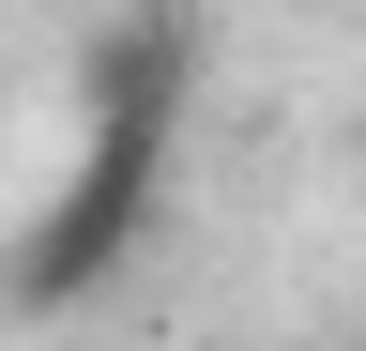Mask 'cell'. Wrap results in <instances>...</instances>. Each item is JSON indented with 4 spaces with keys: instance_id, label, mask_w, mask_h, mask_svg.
I'll return each instance as SVG.
<instances>
[{
    "instance_id": "cell-1",
    "label": "cell",
    "mask_w": 366,
    "mask_h": 351,
    "mask_svg": "<svg viewBox=\"0 0 366 351\" xmlns=\"http://www.w3.org/2000/svg\"><path fill=\"white\" fill-rule=\"evenodd\" d=\"M168 153H183L168 122H92V138H76V168H61V199H31L16 259H0V305H16V321H61V305H92L137 244H153V214H168Z\"/></svg>"
},
{
    "instance_id": "cell-2",
    "label": "cell",
    "mask_w": 366,
    "mask_h": 351,
    "mask_svg": "<svg viewBox=\"0 0 366 351\" xmlns=\"http://www.w3.org/2000/svg\"><path fill=\"white\" fill-rule=\"evenodd\" d=\"M183 92H199V0H122L76 46V122H168L183 138Z\"/></svg>"
}]
</instances>
